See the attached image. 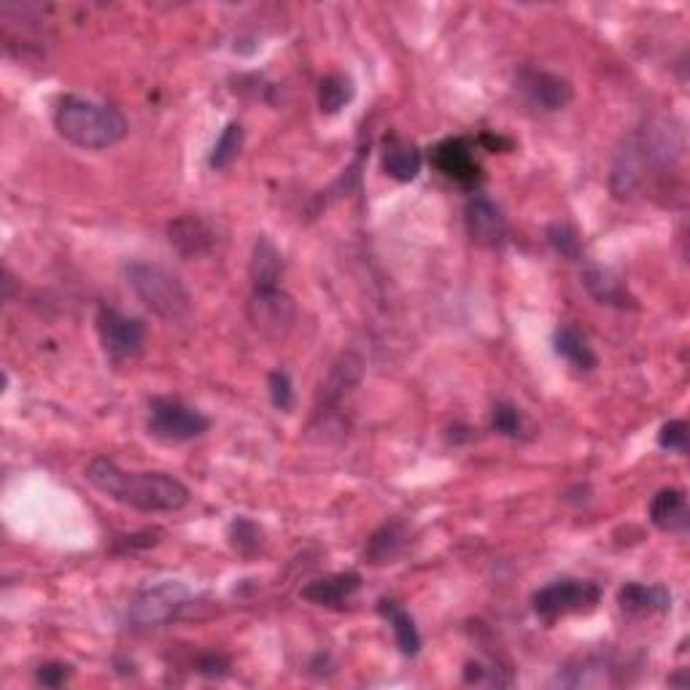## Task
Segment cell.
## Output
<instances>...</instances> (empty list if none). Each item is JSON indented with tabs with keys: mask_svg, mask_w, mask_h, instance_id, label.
I'll use <instances>...</instances> for the list:
<instances>
[{
	"mask_svg": "<svg viewBox=\"0 0 690 690\" xmlns=\"http://www.w3.org/2000/svg\"><path fill=\"white\" fill-rule=\"evenodd\" d=\"M84 478L108 499L140 513H175L189 505V488L179 478L168 472H127L105 456L87 464Z\"/></svg>",
	"mask_w": 690,
	"mask_h": 690,
	"instance_id": "cell-1",
	"label": "cell"
},
{
	"mask_svg": "<svg viewBox=\"0 0 690 690\" xmlns=\"http://www.w3.org/2000/svg\"><path fill=\"white\" fill-rule=\"evenodd\" d=\"M686 151V140L680 130H671L669 125H647L645 130H634L623 138L621 149L612 157L610 168V192L616 200H629L642 181L647 179V171L653 168H669Z\"/></svg>",
	"mask_w": 690,
	"mask_h": 690,
	"instance_id": "cell-2",
	"label": "cell"
},
{
	"mask_svg": "<svg viewBox=\"0 0 690 690\" xmlns=\"http://www.w3.org/2000/svg\"><path fill=\"white\" fill-rule=\"evenodd\" d=\"M55 127L79 149H108L127 136V119L114 105L66 95L55 108Z\"/></svg>",
	"mask_w": 690,
	"mask_h": 690,
	"instance_id": "cell-3",
	"label": "cell"
},
{
	"mask_svg": "<svg viewBox=\"0 0 690 690\" xmlns=\"http://www.w3.org/2000/svg\"><path fill=\"white\" fill-rule=\"evenodd\" d=\"M125 276L136 297L165 321H184L192 313V297L179 276L154 262H130Z\"/></svg>",
	"mask_w": 690,
	"mask_h": 690,
	"instance_id": "cell-4",
	"label": "cell"
},
{
	"mask_svg": "<svg viewBox=\"0 0 690 690\" xmlns=\"http://www.w3.org/2000/svg\"><path fill=\"white\" fill-rule=\"evenodd\" d=\"M197 596L184 583L162 580L140 588L127 607V621L136 629H162L195 612Z\"/></svg>",
	"mask_w": 690,
	"mask_h": 690,
	"instance_id": "cell-5",
	"label": "cell"
},
{
	"mask_svg": "<svg viewBox=\"0 0 690 690\" xmlns=\"http://www.w3.org/2000/svg\"><path fill=\"white\" fill-rule=\"evenodd\" d=\"M210 429L208 415L173 396H157L149 402V435L168 446H181L203 437Z\"/></svg>",
	"mask_w": 690,
	"mask_h": 690,
	"instance_id": "cell-6",
	"label": "cell"
},
{
	"mask_svg": "<svg viewBox=\"0 0 690 690\" xmlns=\"http://www.w3.org/2000/svg\"><path fill=\"white\" fill-rule=\"evenodd\" d=\"M249 324L267 341L278 343L295 332L297 324V302L295 297L286 295L280 286L273 289H254L245 306Z\"/></svg>",
	"mask_w": 690,
	"mask_h": 690,
	"instance_id": "cell-7",
	"label": "cell"
},
{
	"mask_svg": "<svg viewBox=\"0 0 690 690\" xmlns=\"http://www.w3.org/2000/svg\"><path fill=\"white\" fill-rule=\"evenodd\" d=\"M601 601V590L588 580H555L534 594V612L542 621L553 623L572 612H590Z\"/></svg>",
	"mask_w": 690,
	"mask_h": 690,
	"instance_id": "cell-8",
	"label": "cell"
},
{
	"mask_svg": "<svg viewBox=\"0 0 690 690\" xmlns=\"http://www.w3.org/2000/svg\"><path fill=\"white\" fill-rule=\"evenodd\" d=\"M97 335H101V345L114 365H125L133 361L143 350L146 341V326L140 319L119 313L116 308H101L97 311Z\"/></svg>",
	"mask_w": 690,
	"mask_h": 690,
	"instance_id": "cell-9",
	"label": "cell"
},
{
	"mask_svg": "<svg viewBox=\"0 0 690 690\" xmlns=\"http://www.w3.org/2000/svg\"><path fill=\"white\" fill-rule=\"evenodd\" d=\"M520 95L542 111H564L575 101V87L564 76L540 68H520L516 76Z\"/></svg>",
	"mask_w": 690,
	"mask_h": 690,
	"instance_id": "cell-10",
	"label": "cell"
},
{
	"mask_svg": "<svg viewBox=\"0 0 690 690\" xmlns=\"http://www.w3.org/2000/svg\"><path fill=\"white\" fill-rule=\"evenodd\" d=\"M464 221L467 232H470L472 243L481 245V249H502L507 241V221L502 216V210L496 203H491L488 197L475 195L464 208Z\"/></svg>",
	"mask_w": 690,
	"mask_h": 690,
	"instance_id": "cell-11",
	"label": "cell"
},
{
	"mask_svg": "<svg viewBox=\"0 0 690 690\" xmlns=\"http://www.w3.org/2000/svg\"><path fill=\"white\" fill-rule=\"evenodd\" d=\"M168 241L181 256L195 260V256H206L216 249L219 235L214 227L208 225L203 216L197 214H181L168 225Z\"/></svg>",
	"mask_w": 690,
	"mask_h": 690,
	"instance_id": "cell-12",
	"label": "cell"
},
{
	"mask_svg": "<svg viewBox=\"0 0 690 690\" xmlns=\"http://www.w3.org/2000/svg\"><path fill=\"white\" fill-rule=\"evenodd\" d=\"M580 280H583V286H586L588 295L594 297L599 306L618 308V311H625V308L631 311V308H636V300L629 291V286H625V280L618 278L610 267L590 265L588 262V265L583 267Z\"/></svg>",
	"mask_w": 690,
	"mask_h": 690,
	"instance_id": "cell-13",
	"label": "cell"
},
{
	"mask_svg": "<svg viewBox=\"0 0 690 690\" xmlns=\"http://www.w3.org/2000/svg\"><path fill=\"white\" fill-rule=\"evenodd\" d=\"M435 165L440 168L448 179L459 184L472 186L481 181V165H478L472 146L464 138H448L435 149Z\"/></svg>",
	"mask_w": 690,
	"mask_h": 690,
	"instance_id": "cell-14",
	"label": "cell"
},
{
	"mask_svg": "<svg viewBox=\"0 0 690 690\" xmlns=\"http://www.w3.org/2000/svg\"><path fill=\"white\" fill-rule=\"evenodd\" d=\"M421 168H424V154L413 140H405L400 136L386 138L383 143V171L389 179L400 181V184H411L418 179Z\"/></svg>",
	"mask_w": 690,
	"mask_h": 690,
	"instance_id": "cell-15",
	"label": "cell"
},
{
	"mask_svg": "<svg viewBox=\"0 0 690 690\" xmlns=\"http://www.w3.org/2000/svg\"><path fill=\"white\" fill-rule=\"evenodd\" d=\"M651 524L660 531H669V534H680V531H686L690 524L686 491H680V488L658 491L651 502Z\"/></svg>",
	"mask_w": 690,
	"mask_h": 690,
	"instance_id": "cell-16",
	"label": "cell"
},
{
	"mask_svg": "<svg viewBox=\"0 0 690 690\" xmlns=\"http://www.w3.org/2000/svg\"><path fill=\"white\" fill-rule=\"evenodd\" d=\"M618 605L625 616L631 618H645V616H658L671 607L669 590L660 586H645V583H625L618 590Z\"/></svg>",
	"mask_w": 690,
	"mask_h": 690,
	"instance_id": "cell-17",
	"label": "cell"
},
{
	"mask_svg": "<svg viewBox=\"0 0 690 690\" xmlns=\"http://www.w3.org/2000/svg\"><path fill=\"white\" fill-rule=\"evenodd\" d=\"M359 588L361 577L356 575V572H341V575H330L321 577V580L308 583L300 596L315 607H337L343 605V601H348Z\"/></svg>",
	"mask_w": 690,
	"mask_h": 690,
	"instance_id": "cell-18",
	"label": "cell"
},
{
	"mask_svg": "<svg viewBox=\"0 0 690 690\" xmlns=\"http://www.w3.org/2000/svg\"><path fill=\"white\" fill-rule=\"evenodd\" d=\"M411 548V531L402 520H391V524H383L376 534L367 540L365 548V559L370 564H391V561L400 559L402 553Z\"/></svg>",
	"mask_w": 690,
	"mask_h": 690,
	"instance_id": "cell-19",
	"label": "cell"
},
{
	"mask_svg": "<svg viewBox=\"0 0 690 690\" xmlns=\"http://www.w3.org/2000/svg\"><path fill=\"white\" fill-rule=\"evenodd\" d=\"M249 276L254 289H273L284 276V254L267 235L256 238L254 251H251Z\"/></svg>",
	"mask_w": 690,
	"mask_h": 690,
	"instance_id": "cell-20",
	"label": "cell"
},
{
	"mask_svg": "<svg viewBox=\"0 0 690 690\" xmlns=\"http://www.w3.org/2000/svg\"><path fill=\"white\" fill-rule=\"evenodd\" d=\"M553 345H555V354H559L561 359L570 361L577 372H590V370H596V365H599L594 348H590L586 337H583L575 326H561V330L555 332Z\"/></svg>",
	"mask_w": 690,
	"mask_h": 690,
	"instance_id": "cell-21",
	"label": "cell"
},
{
	"mask_svg": "<svg viewBox=\"0 0 690 690\" xmlns=\"http://www.w3.org/2000/svg\"><path fill=\"white\" fill-rule=\"evenodd\" d=\"M378 610H380V616L389 621L391 631H394L396 647L402 651V656H418L421 634H418V625H415L413 618L407 616L402 607H396L394 601H380Z\"/></svg>",
	"mask_w": 690,
	"mask_h": 690,
	"instance_id": "cell-22",
	"label": "cell"
},
{
	"mask_svg": "<svg viewBox=\"0 0 690 690\" xmlns=\"http://www.w3.org/2000/svg\"><path fill=\"white\" fill-rule=\"evenodd\" d=\"M361 380V359L356 354H345L332 367L330 378L324 383V400L330 405H341V400Z\"/></svg>",
	"mask_w": 690,
	"mask_h": 690,
	"instance_id": "cell-23",
	"label": "cell"
},
{
	"mask_svg": "<svg viewBox=\"0 0 690 690\" xmlns=\"http://www.w3.org/2000/svg\"><path fill=\"white\" fill-rule=\"evenodd\" d=\"M610 664L605 658H596L588 656L580 660L577 669H566L564 675H559V682L566 688H601V686H610Z\"/></svg>",
	"mask_w": 690,
	"mask_h": 690,
	"instance_id": "cell-24",
	"label": "cell"
},
{
	"mask_svg": "<svg viewBox=\"0 0 690 690\" xmlns=\"http://www.w3.org/2000/svg\"><path fill=\"white\" fill-rule=\"evenodd\" d=\"M354 81L343 73H330L319 84V108L326 116H335L345 105L354 101Z\"/></svg>",
	"mask_w": 690,
	"mask_h": 690,
	"instance_id": "cell-25",
	"label": "cell"
},
{
	"mask_svg": "<svg viewBox=\"0 0 690 690\" xmlns=\"http://www.w3.org/2000/svg\"><path fill=\"white\" fill-rule=\"evenodd\" d=\"M241 151H243V125L230 122V125L221 130L219 140H216L214 151H210V157H208V165L214 168V171H227V168L241 157Z\"/></svg>",
	"mask_w": 690,
	"mask_h": 690,
	"instance_id": "cell-26",
	"label": "cell"
},
{
	"mask_svg": "<svg viewBox=\"0 0 690 690\" xmlns=\"http://www.w3.org/2000/svg\"><path fill=\"white\" fill-rule=\"evenodd\" d=\"M230 545L238 555L251 559V555L260 553V548H262V529L251 518H245V516L235 518L230 524Z\"/></svg>",
	"mask_w": 690,
	"mask_h": 690,
	"instance_id": "cell-27",
	"label": "cell"
},
{
	"mask_svg": "<svg viewBox=\"0 0 690 690\" xmlns=\"http://www.w3.org/2000/svg\"><path fill=\"white\" fill-rule=\"evenodd\" d=\"M548 243L553 245L555 254H561L564 260H580L583 254V241L577 235V230L566 221H555L548 227Z\"/></svg>",
	"mask_w": 690,
	"mask_h": 690,
	"instance_id": "cell-28",
	"label": "cell"
},
{
	"mask_svg": "<svg viewBox=\"0 0 690 690\" xmlns=\"http://www.w3.org/2000/svg\"><path fill=\"white\" fill-rule=\"evenodd\" d=\"M491 429L499 432L502 437L518 440V437H524L526 429L524 413H520L516 405H510V402H496L494 413H491Z\"/></svg>",
	"mask_w": 690,
	"mask_h": 690,
	"instance_id": "cell-29",
	"label": "cell"
},
{
	"mask_svg": "<svg viewBox=\"0 0 690 690\" xmlns=\"http://www.w3.org/2000/svg\"><path fill=\"white\" fill-rule=\"evenodd\" d=\"M267 386H271V402L273 407L280 413H289L291 407H295V386H291V378L286 370H273L271 372V380H267Z\"/></svg>",
	"mask_w": 690,
	"mask_h": 690,
	"instance_id": "cell-30",
	"label": "cell"
},
{
	"mask_svg": "<svg viewBox=\"0 0 690 690\" xmlns=\"http://www.w3.org/2000/svg\"><path fill=\"white\" fill-rule=\"evenodd\" d=\"M658 446L664 450H675V453H686L688 450V424L682 418L669 421L660 426Z\"/></svg>",
	"mask_w": 690,
	"mask_h": 690,
	"instance_id": "cell-31",
	"label": "cell"
},
{
	"mask_svg": "<svg viewBox=\"0 0 690 690\" xmlns=\"http://www.w3.org/2000/svg\"><path fill=\"white\" fill-rule=\"evenodd\" d=\"M70 675H73V666L62 664V660H49V664L38 666L35 680H38L44 688H60L70 680Z\"/></svg>",
	"mask_w": 690,
	"mask_h": 690,
	"instance_id": "cell-32",
	"label": "cell"
}]
</instances>
